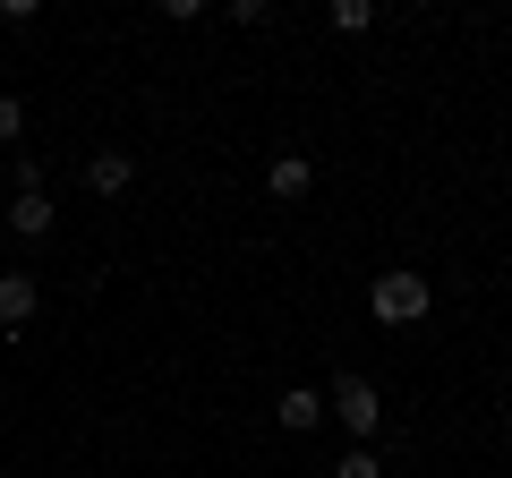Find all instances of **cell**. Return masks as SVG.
<instances>
[{
	"label": "cell",
	"mask_w": 512,
	"mask_h": 478,
	"mask_svg": "<svg viewBox=\"0 0 512 478\" xmlns=\"http://www.w3.org/2000/svg\"><path fill=\"white\" fill-rule=\"evenodd\" d=\"M427 308H436L427 274H376L367 282V316L376 325H427Z\"/></svg>",
	"instance_id": "6da1fadb"
},
{
	"label": "cell",
	"mask_w": 512,
	"mask_h": 478,
	"mask_svg": "<svg viewBox=\"0 0 512 478\" xmlns=\"http://www.w3.org/2000/svg\"><path fill=\"white\" fill-rule=\"evenodd\" d=\"M325 410H333V419H342V427H350V436H359V444H376V436H384V393L367 385V376H342Z\"/></svg>",
	"instance_id": "7a4b0ae2"
},
{
	"label": "cell",
	"mask_w": 512,
	"mask_h": 478,
	"mask_svg": "<svg viewBox=\"0 0 512 478\" xmlns=\"http://www.w3.org/2000/svg\"><path fill=\"white\" fill-rule=\"evenodd\" d=\"M308 188H316V163H308V154H274V163H265V197H274V205H299Z\"/></svg>",
	"instance_id": "3957f363"
},
{
	"label": "cell",
	"mask_w": 512,
	"mask_h": 478,
	"mask_svg": "<svg viewBox=\"0 0 512 478\" xmlns=\"http://www.w3.org/2000/svg\"><path fill=\"white\" fill-rule=\"evenodd\" d=\"M274 419L291 427V436H316V427H325L333 410H325V393H316V385H291V393H282V402H274Z\"/></svg>",
	"instance_id": "277c9868"
},
{
	"label": "cell",
	"mask_w": 512,
	"mask_h": 478,
	"mask_svg": "<svg viewBox=\"0 0 512 478\" xmlns=\"http://www.w3.org/2000/svg\"><path fill=\"white\" fill-rule=\"evenodd\" d=\"M128 180H137V163H128L120 146H103V154H86V188H94V197H120Z\"/></svg>",
	"instance_id": "5b68a950"
},
{
	"label": "cell",
	"mask_w": 512,
	"mask_h": 478,
	"mask_svg": "<svg viewBox=\"0 0 512 478\" xmlns=\"http://www.w3.org/2000/svg\"><path fill=\"white\" fill-rule=\"evenodd\" d=\"M35 308H43V291H35V274H0V325L18 333V325H26V316H35Z\"/></svg>",
	"instance_id": "8992f818"
},
{
	"label": "cell",
	"mask_w": 512,
	"mask_h": 478,
	"mask_svg": "<svg viewBox=\"0 0 512 478\" xmlns=\"http://www.w3.org/2000/svg\"><path fill=\"white\" fill-rule=\"evenodd\" d=\"M9 231L18 239H52V197H43V188L35 197H9Z\"/></svg>",
	"instance_id": "52a82bcc"
},
{
	"label": "cell",
	"mask_w": 512,
	"mask_h": 478,
	"mask_svg": "<svg viewBox=\"0 0 512 478\" xmlns=\"http://www.w3.org/2000/svg\"><path fill=\"white\" fill-rule=\"evenodd\" d=\"M333 478H384V461H376V444H350V453L333 461Z\"/></svg>",
	"instance_id": "ba28073f"
},
{
	"label": "cell",
	"mask_w": 512,
	"mask_h": 478,
	"mask_svg": "<svg viewBox=\"0 0 512 478\" xmlns=\"http://www.w3.org/2000/svg\"><path fill=\"white\" fill-rule=\"evenodd\" d=\"M9 188H18V197H35V188H43V163L26 146H18V163H9Z\"/></svg>",
	"instance_id": "9c48e42d"
},
{
	"label": "cell",
	"mask_w": 512,
	"mask_h": 478,
	"mask_svg": "<svg viewBox=\"0 0 512 478\" xmlns=\"http://www.w3.org/2000/svg\"><path fill=\"white\" fill-rule=\"evenodd\" d=\"M18 137H26V103H18V94H0V146H18Z\"/></svg>",
	"instance_id": "30bf717a"
},
{
	"label": "cell",
	"mask_w": 512,
	"mask_h": 478,
	"mask_svg": "<svg viewBox=\"0 0 512 478\" xmlns=\"http://www.w3.org/2000/svg\"><path fill=\"white\" fill-rule=\"evenodd\" d=\"M333 26H342V35H359V26H376V9H367V0H333Z\"/></svg>",
	"instance_id": "8fae6325"
},
{
	"label": "cell",
	"mask_w": 512,
	"mask_h": 478,
	"mask_svg": "<svg viewBox=\"0 0 512 478\" xmlns=\"http://www.w3.org/2000/svg\"><path fill=\"white\" fill-rule=\"evenodd\" d=\"M0 274H9V265H0Z\"/></svg>",
	"instance_id": "7c38bea8"
}]
</instances>
